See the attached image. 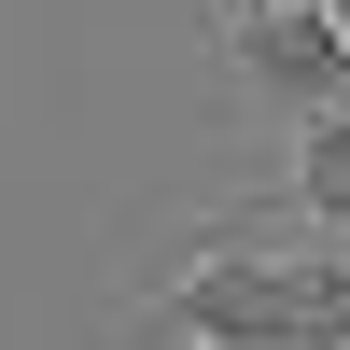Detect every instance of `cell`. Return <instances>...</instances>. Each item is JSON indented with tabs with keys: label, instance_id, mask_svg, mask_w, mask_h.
Returning <instances> with one entry per match:
<instances>
[{
	"label": "cell",
	"instance_id": "6da1fadb",
	"mask_svg": "<svg viewBox=\"0 0 350 350\" xmlns=\"http://www.w3.org/2000/svg\"><path fill=\"white\" fill-rule=\"evenodd\" d=\"M112 350H350V252L224 224L183 280H154L126 308Z\"/></svg>",
	"mask_w": 350,
	"mask_h": 350
},
{
	"label": "cell",
	"instance_id": "7a4b0ae2",
	"mask_svg": "<svg viewBox=\"0 0 350 350\" xmlns=\"http://www.w3.org/2000/svg\"><path fill=\"white\" fill-rule=\"evenodd\" d=\"M211 56H224V84H239L280 140L350 98V28L323 0H211Z\"/></svg>",
	"mask_w": 350,
	"mask_h": 350
},
{
	"label": "cell",
	"instance_id": "3957f363",
	"mask_svg": "<svg viewBox=\"0 0 350 350\" xmlns=\"http://www.w3.org/2000/svg\"><path fill=\"white\" fill-rule=\"evenodd\" d=\"M239 224H280V239H350V112H323V126L280 140V183L252 196Z\"/></svg>",
	"mask_w": 350,
	"mask_h": 350
},
{
	"label": "cell",
	"instance_id": "277c9868",
	"mask_svg": "<svg viewBox=\"0 0 350 350\" xmlns=\"http://www.w3.org/2000/svg\"><path fill=\"white\" fill-rule=\"evenodd\" d=\"M336 252H350V239H336Z\"/></svg>",
	"mask_w": 350,
	"mask_h": 350
}]
</instances>
